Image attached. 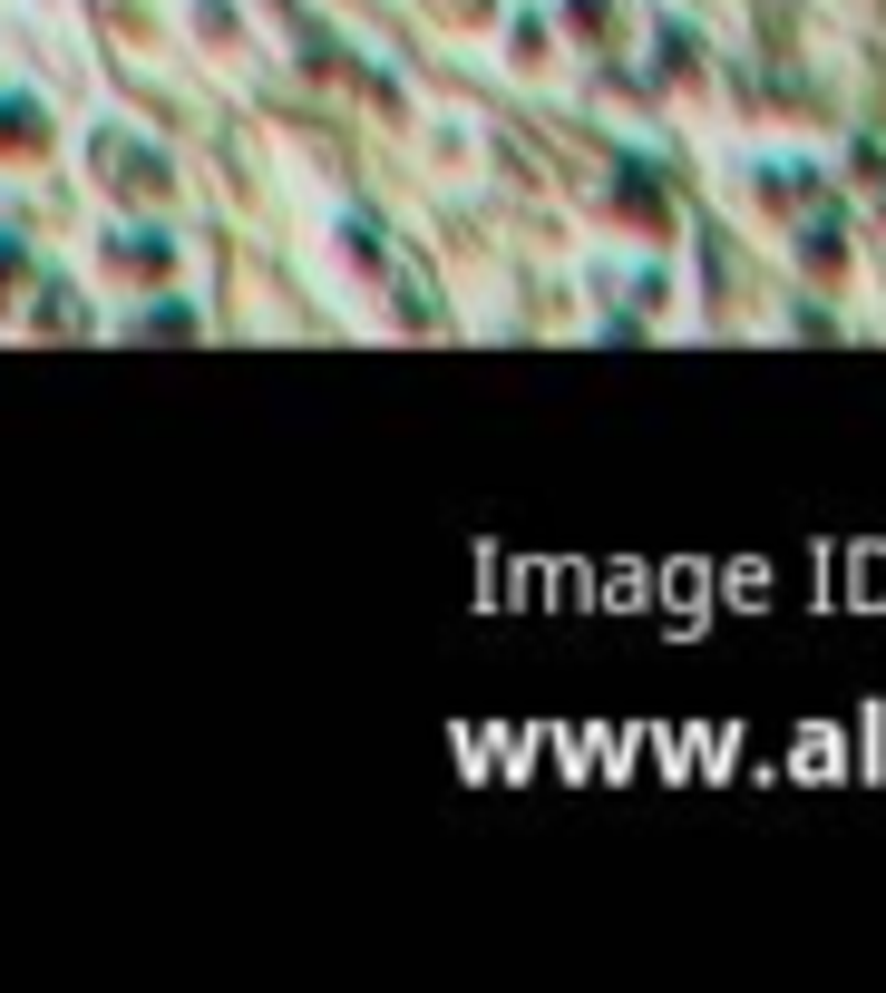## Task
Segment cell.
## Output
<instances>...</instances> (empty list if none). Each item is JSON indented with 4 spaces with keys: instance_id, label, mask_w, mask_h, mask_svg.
Instances as JSON below:
<instances>
[{
    "instance_id": "cell-1",
    "label": "cell",
    "mask_w": 886,
    "mask_h": 993,
    "mask_svg": "<svg viewBox=\"0 0 886 993\" xmlns=\"http://www.w3.org/2000/svg\"><path fill=\"white\" fill-rule=\"evenodd\" d=\"M30 127H40V108H20V98H10V108H0V137H10V146H30Z\"/></svg>"
}]
</instances>
